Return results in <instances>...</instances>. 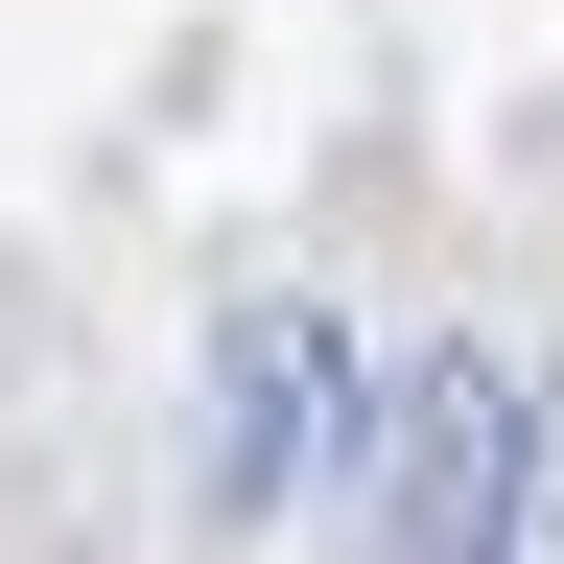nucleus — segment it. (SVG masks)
I'll return each mask as SVG.
<instances>
[{"label":"nucleus","mask_w":564,"mask_h":564,"mask_svg":"<svg viewBox=\"0 0 564 564\" xmlns=\"http://www.w3.org/2000/svg\"><path fill=\"white\" fill-rule=\"evenodd\" d=\"M352 400H377L352 306H236V352L188 377V494H212V518H306V494H352Z\"/></svg>","instance_id":"obj_2"},{"label":"nucleus","mask_w":564,"mask_h":564,"mask_svg":"<svg viewBox=\"0 0 564 564\" xmlns=\"http://www.w3.org/2000/svg\"><path fill=\"white\" fill-rule=\"evenodd\" d=\"M541 377L518 352H470V329H423L377 352V400H352V518L423 541V564H494V541H541Z\"/></svg>","instance_id":"obj_1"}]
</instances>
